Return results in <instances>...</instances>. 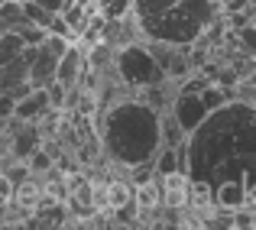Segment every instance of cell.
I'll use <instances>...</instances> for the list:
<instances>
[{
  "instance_id": "5",
  "label": "cell",
  "mask_w": 256,
  "mask_h": 230,
  "mask_svg": "<svg viewBox=\"0 0 256 230\" xmlns=\"http://www.w3.org/2000/svg\"><path fill=\"white\" fill-rule=\"evenodd\" d=\"M169 110H172V117L178 120L182 130L192 133L194 126L204 120L208 107H204V100H201V91H185V88H178L175 98H172V104H169Z\"/></svg>"
},
{
  "instance_id": "14",
  "label": "cell",
  "mask_w": 256,
  "mask_h": 230,
  "mask_svg": "<svg viewBox=\"0 0 256 230\" xmlns=\"http://www.w3.org/2000/svg\"><path fill=\"white\" fill-rule=\"evenodd\" d=\"M237 32V42H240V52H244V56H253L256 58V30L250 23H244L240 26V30H234Z\"/></svg>"
},
{
  "instance_id": "10",
  "label": "cell",
  "mask_w": 256,
  "mask_h": 230,
  "mask_svg": "<svg viewBox=\"0 0 256 230\" xmlns=\"http://www.w3.org/2000/svg\"><path fill=\"white\" fill-rule=\"evenodd\" d=\"M0 23L6 30H16L20 23H26V13L20 6V0H0Z\"/></svg>"
},
{
  "instance_id": "17",
  "label": "cell",
  "mask_w": 256,
  "mask_h": 230,
  "mask_svg": "<svg viewBox=\"0 0 256 230\" xmlns=\"http://www.w3.org/2000/svg\"><path fill=\"white\" fill-rule=\"evenodd\" d=\"M250 26L256 30V10H250Z\"/></svg>"
},
{
  "instance_id": "13",
  "label": "cell",
  "mask_w": 256,
  "mask_h": 230,
  "mask_svg": "<svg viewBox=\"0 0 256 230\" xmlns=\"http://www.w3.org/2000/svg\"><path fill=\"white\" fill-rule=\"evenodd\" d=\"M20 6H23V13H26V20H32V23H39V26H46L49 30V23L56 20V13H49V10H42L39 4H32V0H20Z\"/></svg>"
},
{
  "instance_id": "11",
  "label": "cell",
  "mask_w": 256,
  "mask_h": 230,
  "mask_svg": "<svg viewBox=\"0 0 256 230\" xmlns=\"http://www.w3.org/2000/svg\"><path fill=\"white\" fill-rule=\"evenodd\" d=\"M20 52H23V39H20L13 30L0 32V65H6L10 58H16Z\"/></svg>"
},
{
  "instance_id": "12",
  "label": "cell",
  "mask_w": 256,
  "mask_h": 230,
  "mask_svg": "<svg viewBox=\"0 0 256 230\" xmlns=\"http://www.w3.org/2000/svg\"><path fill=\"white\" fill-rule=\"evenodd\" d=\"M13 32L23 39V46H39V42L46 39V32H49V30H46V26H39V23H32V20H26V23H20Z\"/></svg>"
},
{
  "instance_id": "6",
  "label": "cell",
  "mask_w": 256,
  "mask_h": 230,
  "mask_svg": "<svg viewBox=\"0 0 256 230\" xmlns=\"http://www.w3.org/2000/svg\"><path fill=\"white\" fill-rule=\"evenodd\" d=\"M156 182H159V204H162V208H178V211H188L192 182H188L185 172H166V175H156Z\"/></svg>"
},
{
  "instance_id": "1",
  "label": "cell",
  "mask_w": 256,
  "mask_h": 230,
  "mask_svg": "<svg viewBox=\"0 0 256 230\" xmlns=\"http://www.w3.org/2000/svg\"><path fill=\"white\" fill-rule=\"evenodd\" d=\"M185 175L192 182L214 188L218 182L240 178L246 204L256 201V104L234 98L218 110H208L185 136Z\"/></svg>"
},
{
  "instance_id": "8",
  "label": "cell",
  "mask_w": 256,
  "mask_h": 230,
  "mask_svg": "<svg viewBox=\"0 0 256 230\" xmlns=\"http://www.w3.org/2000/svg\"><path fill=\"white\" fill-rule=\"evenodd\" d=\"M49 110H52V104H49L46 88H30L20 100H13V117L16 120H32V124H39V120H46Z\"/></svg>"
},
{
  "instance_id": "16",
  "label": "cell",
  "mask_w": 256,
  "mask_h": 230,
  "mask_svg": "<svg viewBox=\"0 0 256 230\" xmlns=\"http://www.w3.org/2000/svg\"><path fill=\"white\" fill-rule=\"evenodd\" d=\"M32 4H39L42 10H49V13H62L65 6L72 4V0H32Z\"/></svg>"
},
{
  "instance_id": "15",
  "label": "cell",
  "mask_w": 256,
  "mask_h": 230,
  "mask_svg": "<svg viewBox=\"0 0 256 230\" xmlns=\"http://www.w3.org/2000/svg\"><path fill=\"white\" fill-rule=\"evenodd\" d=\"M10 201H13V182L0 172V208H6Z\"/></svg>"
},
{
  "instance_id": "9",
  "label": "cell",
  "mask_w": 256,
  "mask_h": 230,
  "mask_svg": "<svg viewBox=\"0 0 256 230\" xmlns=\"http://www.w3.org/2000/svg\"><path fill=\"white\" fill-rule=\"evenodd\" d=\"M211 201L214 208H227V211H237V208L246 204V188L240 178H227V182H218L211 188Z\"/></svg>"
},
{
  "instance_id": "7",
  "label": "cell",
  "mask_w": 256,
  "mask_h": 230,
  "mask_svg": "<svg viewBox=\"0 0 256 230\" xmlns=\"http://www.w3.org/2000/svg\"><path fill=\"white\" fill-rule=\"evenodd\" d=\"M82 75H84V49L78 42H68V49L62 52V58L56 65V81L72 91V88L82 84Z\"/></svg>"
},
{
  "instance_id": "3",
  "label": "cell",
  "mask_w": 256,
  "mask_h": 230,
  "mask_svg": "<svg viewBox=\"0 0 256 230\" xmlns=\"http://www.w3.org/2000/svg\"><path fill=\"white\" fill-rule=\"evenodd\" d=\"M220 16L218 0H175L159 20H152L143 30V39L156 42H172V46H194L201 32Z\"/></svg>"
},
{
  "instance_id": "2",
  "label": "cell",
  "mask_w": 256,
  "mask_h": 230,
  "mask_svg": "<svg viewBox=\"0 0 256 230\" xmlns=\"http://www.w3.org/2000/svg\"><path fill=\"white\" fill-rule=\"evenodd\" d=\"M162 146L159 110L146 100L117 98L100 110V150L117 168H133L140 162L156 159Z\"/></svg>"
},
{
  "instance_id": "4",
  "label": "cell",
  "mask_w": 256,
  "mask_h": 230,
  "mask_svg": "<svg viewBox=\"0 0 256 230\" xmlns=\"http://www.w3.org/2000/svg\"><path fill=\"white\" fill-rule=\"evenodd\" d=\"M114 75L120 78V84L133 88V91L166 81L162 68H159V62L152 58V52L146 49L143 39H133V42L114 49Z\"/></svg>"
}]
</instances>
